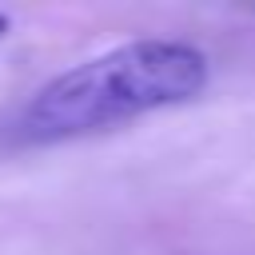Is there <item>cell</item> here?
Here are the masks:
<instances>
[{
	"label": "cell",
	"mask_w": 255,
	"mask_h": 255,
	"mask_svg": "<svg viewBox=\"0 0 255 255\" xmlns=\"http://www.w3.org/2000/svg\"><path fill=\"white\" fill-rule=\"evenodd\" d=\"M207 88V56L183 40H131L36 88L4 124L0 143L44 147L175 108Z\"/></svg>",
	"instance_id": "1"
},
{
	"label": "cell",
	"mask_w": 255,
	"mask_h": 255,
	"mask_svg": "<svg viewBox=\"0 0 255 255\" xmlns=\"http://www.w3.org/2000/svg\"><path fill=\"white\" fill-rule=\"evenodd\" d=\"M4 32H8V16L0 12V36H4Z\"/></svg>",
	"instance_id": "2"
}]
</instances>
